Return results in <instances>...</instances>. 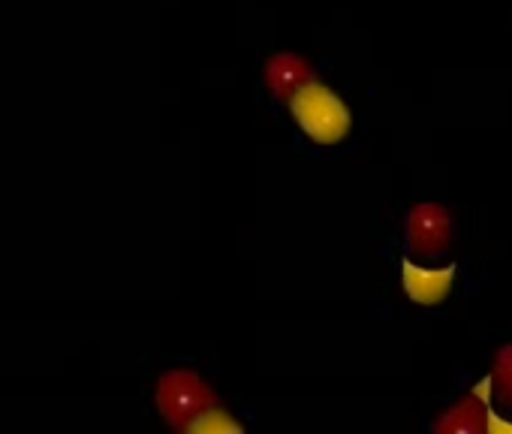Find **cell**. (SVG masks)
<instances>
[{
  "instance_id": "6",
  "label": "cell",
  "mask_w": 512,
  "mask_h": 434,
  "mask_svg": "<svg viewBox=\"0 0 512 434\" xmlns=\"http://www.w3.org/2000/svg\"><path fill=\"white\" fill-rule=\"evenodd\" d=\"M488 380H482L479 383V389L467 398V401H461L458 407H452L440 422H437V431H479V428H485V416H488V407H485V401H488Z\"/></svg>"
},
{
  "instance_id": "4",
  "label": "cell",
  "mask_w": 512,
  "mask_h": 434,
  "mask_svg": "<svg viewBox=\"0 0 512 434\" xmlns=\"http://www.w3.org/2000/svg\"><path fill=\"white\" fill-rule=\"evenodd\" d=\"M401 278H404V290L413 302L419 305H437L449 296L452 290V281H455V266H446V269H422V266H413L410 260L401 263Z\"/></svg>"
},
{
  "instance_id": "1",
  "label": "cell",
  "mask_w": 512,
  "mask_h": 434,
  "mask_svg": "<svg viewBox=\"0 0 512 434\" xmlns=\"http://www.w3.org/2000/svg\"><path fill=\"white\" fill-rule=\"evenodd\" d=\"M290 109H293L299 127L320 145H335L350 133V109L341 103V97L332 88H326L314 79L302 82L293 91Z\"/></svg>"
},
{
  "instance_id": "2",
  "label": "cell",
  "mask_w": 512,
  "mask_h": 434,
  "mask_svg": "<svg viewBox=\"0 0 512 434\" xmlns=\"http://www.w3.org/2000/svg\"><path fill=\"white\" fill-rule=\"evenodd\" d=\"M208 404H214V392L202 383V377L196 371L178 368V371H169L160 377L157 407H160L163 419L172 422L175 428H184L187 419Z\"/></svg>"
},
{
  "instance_id": "5",
  "label": "cell",
  "mask_w": 512,
  "mask_h": 434,
  "mask_svg": "<svg viewBox=\"0 0 512 434\" xmlns=\"http://www.w3.org/2000/svg\"><path fill=\"white\" fill-rule=\"evenodd\" d=\"M308 79H311V64L302 55L281 52L266 64V82L278 97H290Z\"/></svg>"
},
{
  "instance_id": "3",
  "label": "cell",
  "mask_w": 512,
  "mask_h": 434,
  "mask_svg": "<svg viewBox=\"0 0 512 434\" xmlns=\"http://www.w3.org/2000/svg\"><path fill=\"white\" fill-rule=\"evenodd\" d=\"M455 239V217L440 202L416 205L407 214V248L419 257H440Z\"/></svg>"
},
{
  "instance_id": "8",
  "label": "cell",
  "mask_w": 512,
  "mask_h": 434,
  "mask_svg": "<svg viewBox=\"0 0 512 434\" xmlns=\"http://www.w3.org/2000/svg\"><path fill=\"white\" fill-rule=\"evenodd\" d=\"M497 395L506 407H512V344L497 353Z\"/></svg>"
},
{
  "instance_id": "7",
  "label": "cell",
  "mask_w": 512,
  "mask_h": 434,
  "mask_svg": "<svg viewBox=\"0 0 512 434\" xmlns=\"http://www.w3.org/2000/svg\"><path fill=\"white\" fill-rule=\"evenodd\" d=\"M184 431H187V434H241L244 425H241L238 419H232L229 410L208 404V407H202L199 413H193V416L187 419Z\"/></svg>"
}]
</instances>
